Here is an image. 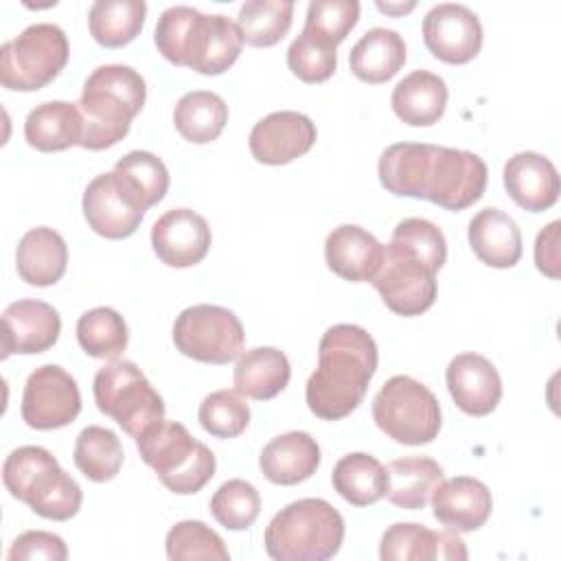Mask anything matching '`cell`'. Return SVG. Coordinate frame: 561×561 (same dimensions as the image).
<instances>
[{"instance_id": "1", "label": "cell", "mask_w": 561, "mask_h": 561, "mask_svg": "<svg viewBox=\"0 0 561 561\" xmlns=\"http://www.w3.org/2000/svg\"><path fill=\"white\" fill-rule=\"evenodd\" d=\"M377 173L392 195L430 199L445 210H465L476 204L489 180L478 153L427 142L390 145L379 158Z\"/></svg>"}, {"instance_id": "2", "label": "cell", "mask_w": 561, "mask_h": 561, "mask_svg": "<svg viewBox=\"0 0 561 561\" xmlns=\"http://www.w3.org/2000/svg\"><path fill=\"white\" fill-rule=\"evenodd\" d=\"M377 362V344L364 327H329L318 344V368L305 388L309 410L324 421L348 416L362 403Z\"/></svg>"}, {"instance_id": "3", "label": "cell", "mask_w": 561, "mask_h": 561, "mask_svg": "<svg viewBox=\"0 0 561 561\" xmlns=\"http://www.w3.org/2000/svg\"><path fill=\"white\" fill-rule=\"evenodd\" d=\"M153 42L164 59L199 75L226 72L243 48L237 22L221 13L206 15L186 4L160 13Z\"/></svg>"}, {"instance_id": "4", "label": "cell", "mask_w": 561, "mask_h": 561, "mask_svg": "<svg viewBox=\"0 0 561 561\" xmlns=\"http://www.w3.org/2000/svg\"><path fill=\"white\" fill-rule=\"evenodd\" d=\"M147 83L138 70L123 64H105L94 68L79 99L83 118V149L101 151L123 140L134 116L142 110Z\"/></svg>"}, {"instance_id": "5", "label": "cell", "mask_w": 561, "mask_h": 561, "mask_svg": "<svg viewBox=\"0 0 561 561\" xmlns=\"http://www.w3.org/2000/svg\"><path fill=\"white\" fill-rule=\"evenodd\" d=\"M2 482L7 491L24 502L33 513L53 522H66L81 508L83 493L57 458L39 447L24 445L13 449L2 465Z\"/></svg>"}, {"instance_id": "6", "label": "cell", "mask_w": 561, "mask_h": 561, "mask_svg": "<svg viewBox=\"0 0 561 561\" xmlns=\"http://www.w3.org/2000/svg\"><path fill=\"white\" fill-rule=\"evenodd\" d=\"M344 541V517L327 500L305 497L280 508L267 524L263 543L276 561H327Z\"/></svg>"}, {"instance_id": "7", "label": "cell", "mask_w": 561, "mask_h": 561, "mask_svg": "<svg viewBox=\"0 0 561 561\" xmlns=\"http://www.w3.org/2000/svg\"><path fill=\"white\" fill-rule=\"evenodd\" d=\"M136 445L145 465L178 495L197 493L215 476V454L178 421L162 419L138 436Z\"/></svg>"}, {"instance_id": "8", "label": "cell", "mask_w": 561, "mask_h": 561, "mask_svg": "<svg viewBox=\"0 0 561 561\" xmlns=\"http://www.w3.org/2000/svg\"><path fill=\"white\" fill-rule=\"evenodd\" d=\"M94 403L131 438L164 419V401L145 373L129 359H110L94 375Z\"/></svg>"}, {"instance_id": "9", "label": "cell", "mask_w": 561, "mask_h": 561, "mask_svg": "<svg viewBox=\"0 0 561 561\" xmlns=\"http://www.w3.org/2000/svg\"><path fill=\"white\" fill-rule=\"evenodd\" d=\"M66 33L50 22H35L0 48V83L7 90L35 92L48 85L68 64Z\"/></svg>"}, {"instance_id": "10", "label": "cell", "mask_w": 561, "mask_h": 561, "mask_svg": "<svg viewBox=\"0 0 561 561\" xmlns=\"http://www.w3.org/2000/svg\"><path fill=\"white\" fill-rule=\"evenodd\" d=\"M377 427L397 443L427 445L440 432V405L434 392L408 375L390 377L373 399Z\"/></svg>"}, {"instance_id": "11", "label": "cell", "mask_w": 561, "mask_h": 561, "mask_svg": "<svg viewBox=\"0 0 561 561\" xmlns=\"http://www.w3.org/2000/svg\"><path fill=\"white\" fill-rule=\"evenodd\" d=\"M243 324L226 307L193 305L186 307L173 322L175 348L204 364H228L243 351Z\"/></svg>"}, {"instance_id": "12", "label": "cell", "mask_w": 561, "mask_h": 561, "mask_svg": "<svg viewBox=\"0 0 561 561\" xmlns=\"http://www.w3.org/2000/svg\"><path fill=\"white\" fill-rule=\"evenodd\" d=\"M383 305L397 316L412 318L427 311L436 300V272L414 252L388 243L377 276L370 280Z\"/></svg>"}, {"instance_id": "13", "label": "cell", "mask_w": 561, "mask_h": 561, "mask_svg": "<svg viewBox=\"0 0 561 561\" xmlns=\"http://www.w3.org/2000/svg\"><path fill=\"white\" fill-rule=\"evenodd\" d=\"M81 412V392L70 373L57 364L35 368L22 392V419L33 430L70 425Z\"/></svg>"}, {"instance_id": "14", "label": "cell", "mask_w": 561, "mask_h": 561, "mask_svg": "<svg viewBox=\"0 0 561 561\" xmlns=\"http://www.w3.org/2000/svg\"><path fill=\"white\" fill-rule=\"evenodd\" d=\"M423 42L445 64H467L482 48L480 18L465 4L440 2L423 18Z\"/></svg>"}, {"instance_id": "15", "label": "cell", "mask_w": 561, "mask_h": 561, "mask_svg": "<svg viewBox=\"0 0 561 561\" xmlns=\"http://www.w3.org/2000/svg\"><path fill=\"white\" fill-rule=\"evenodd\" d=\"M318 138L316 125L307 114L280 110L263 116L250 131L252 156L263 164H287L305 156Z\"/></svg>"}, {"instance_id": "16", "label": "cell", "mask_w": 561, "mask_h": 561, "mask_svg": "<svg viewBox=\"0 0 561 561\" xmlns=\"http://www.w3.org/2000/svg\"><path fill=\"white\" fill-rule=\"evenodd\" d=\"M210 226L191 208H171L151 228V248L169 267H191L210 250Z\"/></svg>"}, {"instance_id": "17", "label": "cell", "mask_w": 561, "mask_h": 561, "mask_svg": "<svg viewBox=\"0 0 561 561\" xmlns=\"http://www.w3.org/2000/svg\"><path fill=\"white\" fill-rule=\"evenodd\" d=\"M61 333L57 309L44 300L22 298L2 311V357L37 355L55 346Z\"/></svg>"}, {"instance_id": "18", "label": "cell", "mask_w": 561, "mask_h": 561, "mask_svg": "<svg viewBox=\"0 0 561 561\" xmlns=\"http://www.w3.org/2000/svg\"><path fill=\"white\" fill-rule=\"evenodd\" d=\"M83 215L88 226L105 239H125L134 234L145 210L123 191L114 173H99L83 193Z\"/></svg>"}, {"instance_id": "19", "label": "cell", "mask_w": 561, "mask_h": 561, "mask_svg": "<svg viewBox=\"0 0 561 561\" xmlns=\"http://www.w3.org/2000/svg\"><path fill=\"white\" fill-rule=\"evenodd\" d=\"M445 381L454 403L471 416L491 414L502 399L497 368L478 353L456 355L445 370Z\"/></svg>"}, {"instance_id": "20", "label": "cell", "mask_w": 561, "mask_h": 561, "mask_svg": "<svg viewBox=\"0 0 561 561\" xmlns=\"http://www.w3.org/2000/svg\"><path fill=\"white\" fill-rule=\"evenodd\" d=\"M434 517L449 530L471 533L484 526L491 515L493 497L489 486L471 476L440 480L432 493Z\"/></svg>"}, {"instance_id": "21", "label": "cell", "mask_w": 561, "mask_h": 561, "mask_svg": "<svg viewBox=\"0 0 561 561\" xmlns=\"http://www.w3.org/2000/svg\"><path fill=\"white\" fill-rule=\"evenodd\" d=\"M504 186L511 199L528 213H541L557 204L561 182L557 167L537 151H519L504 164Z\"/></svg>"}, {"instance_id": "22", "label": "cell", "mask_w": 561, "mask_h": 561, "mask_svg": "<svg viewBox=\"0 0 561 561\" xmlns=\"http://www.w3.org/2000/svg\"><path fill=\"white\" fill-rule=\"evenodd\" d=\"M383 561L467 559L469 552L456 530H430L423 524L399 522L386 528L379 543Z\"/></svg>"}, {"instance_id": "23", "label": "cell", "mask_w": 561, "mask_h": 561, "mask_svg": "<svg viewBox=\"0 0 561 561\" xmlns=\"http://www.w3.org/2000/svg\"><path fill=\"white\" fill-rule=\"evenodd\" d=\"M383 245L355 224L333 228L324 241V259L333 274L351 283H368L377 276L383 261Z\"/></svg>"}, {"instance_id": "24", "label": "cell", "mask_w": 561, "mask_h": 561, "mask_svg": "<svg viewBox=\"0 0 561 561\" xmlns=\"http://www.w3.org/2000/svg\"><path fill=\"white\" fill-rule=\"evenodd\" d=\"M473 254L489 267L506 270L522 259V232L511 215L500 208L478 210L467 228Z\"/></svg>"}, {"instance_id": "25", "label": "cell", "mask_w": 561, "mask_h": 561, "mask_svg": "<svg viewBox=\"0 0 561 561\" xmlns=\"http://www.w3.org/2000/svg\"><path fill=\"white\" fill-rule=\"evenodd\" d=\"M320 465V445L307 432H287L272 438L261 456L259 467L263 476L283 486L309 480Z\"/></svg>"}, {"instance_id": "26", "label": "cell", "mask_w": 561, "mask_h": 561, "mask_svg": "<svg viewBox=\"0 0 561 561\" xmlns=\"http://www.w3.org/2000/svg\"><path fill=\"white\" fill-rule=\"evenodd\" d=\"M447 83L430 70H412L392 90L390 103L399 121L412 127L434 125L447 107Z\"/></svg>"}, {"instance_id": "27", "label": "cell", "mask_w": 561, "mask_h": 561, "mask_svg": "<svg viewBox=\"0 0 561 561\" xmlns=\"http://www.w3.org/2000/svg\"><path fill=\"white\" fill-rule=\"evenodd\" d=\"M68 265V245L64 237L48 228H31L18 243L15 267L24 283L35 287L55 285Z\"/></svg>"}, {"instance_id": "28", "label": "cell", "mask_w": 561, "mask_h": 561, "mask_svg": "<svg viewBox=\"0 0 561 561\" xmlns=\"http://www.w3.org/2000/svg\"><path fill=\"white\" fill-rule=\"evenodd\" d=\"M24 138L37 151H64L81 145L83 118L77 103L46 101L33 107L24 121Z\"/></svg>"}, {"instance_id": "29", "label": "cell", "mask_w": 561, "mask_h": 561, "mask_svg": "<svg viewBox=\"0 0 561 561\" xmlns=\"http://www.w3.org/2000/svg\"><path fill=\"white\" fill-rule=\"evenodd\" d=\"M291 366L283 351L274 346H256L243 351L234 364V390L243 397L267 401L283 392L289 383Z\"/></svg>"}, {"instance_id": "30", "label": "cell", "mask_w": 561, "mask_h": 561, "mask_svg": "<svg viewBox=\"0 0 561 561\" xmlns=\"http://www.w3.org/2000/svg\"><path fill=\"white\" fill-rule=\"evenodd\" d=\"M408 48L403 37L383 26L366 31L348 53L351 72L366 83H383L392 79L405 64Z\"/></svg>"}, {"instance_id": "31", "label": "cell", "mask_w": 561, "mask_h": 561, "mask_svg": "<svg viewBox=\"0 0 561 561\" xmlns=\"http://www.w3.org/2000/svg\"><path fill=\"white\" fill-rule=\"evenodd\" d=\"M386 497L390 500V504L405 511L423 508L430 502L438 482L443 480V467L427 456L397 458L386 467Z\"/></svg>"}, {"instance_id": "32", "label": "cell", "mask_w": 561, "mask_h": 561, "mask_svg": "<svg viewBox=\"0 0 561 561\" xmlns=\"http://www.w3.org/2000/svg\"><path fill=\"white\" fill-rule=\"evenodd\" d=\"M333 489L353 506H370L386 495V467L370 454L355 451L342 456L331 473Z\"/></svg>"}, {"instance_id": "33", "label": "cell", "mask_w": 561, "mask_h": 561, "mask_svg": "<svg viewBox=\"0 0 561 561\" xmlns=\"http://www.w3.org/2000/svg\"><path fill=\"white\" fill-rule=\"evenodd\" d=\"M228 123L226 101L210 90H193L180 96L173 110V125L180 136L195 145H206L219 138Z\"/></svg>"}, {"instance_id": "34", "label": "cell", "mask_w": 561, "mask_h": 561, "mask_svg": "<svg viewBox=\"0 0 561 561\" xmlns=\"http://www.w3.org/2000/svg\"><path fill=\"white\" fill-rule=\"evenodd\" d=\"M112 173L142 210L158 204L169 191V171L151 151H129L116 160Z\"/></svg>"}, {"instance_id": "35", "label": "cell", "mask_w": 561, "mask_h": 561, "mask_svg": "<svg viewBox=\"0 0 561 561\" xmlns=\"http://www.w3.org/2000/svg\"><path fill=\"white\" fill-rule=\"evenodd\" d=\"M142 0H96L90 7L88 24L92 37L105 48H121L136 39L145 24Z\"/></svg>"}, {"instance_id": "36", "label": "cell", "mask_w": 561, "mask_h": 561, "mask_svg": "<svg viewBox=\"0 0 561 561\" xmlns=\"http://www.w3.org/2000/svg\"><path fill=\"white\" fill-rule=\"evenodd\" d=\"M294 18L291 0H248L241 4L237 26L243 44L265 48L278 44Z\"/></svg>"}, {"instance_id": "37", "label": "cell", "mask_w": 561, "mask_h": 561, "mask_svg": "<svg viewBox=\"0 0 561 561\" xmlns=\"http://www.w3.org/2000/svg\"><path fill=\"white\" fill-rule=\"evenodd\" d=\"M123 456L118 436L101 425L83 427L75 440V465L92 482H107L116 478Z\"/></svg>"}, {"instance_id": "38", "label": "cell", "mask_w": 561, "mask_h": 561, "mask_svg": "<svg viewBox=\"0 0 561 561\" xmlns=\"http://www.w3.org/2000/svg\"><path fill=\"white\" fill-rule=\"evenodd\" d=\"M77 342L90 357L118 359L129 342L127 324L116 309L94 307L77 320Z\"/></svg>"}, {"instance_id": "39", "label": "cell", "mask_w": 561, "mask_h": 561, "mask_svg": "<svg viewBox=\"0 0 561 561\" xmlns=\"http://www.w3.org/2000/svg\"><path fill=\"white\" fill-rule=\"evenodd\" d=\"M213 517L228 530L250 528L261 513V495L254 484L232 478L224 482L210 497Z\"/></svg>"}, {"instance_id": "40", "label": "cell", "mask_w": 561, "mask_h": 561, "mask_svg": "<svg viewBox=\"0 0 561 561\" xmlns=\"http://www.w3.org/2000/svg\"><path fill=\"white\" fill-rule=\"evenodd\" d=\"M199 425L217 438H234L250 423V408L237 390H215L204 397L197 412Z\"/></svg>"}, {"instance_id": "41", "label": "cell", "mask_w": 561, "mask_h": 561, "mask_svg": "<svg viewBox=\"0 0 561 561\" xmlns=\"http://www.w3.org/2000/svg\"><path fill=\"white\" fill-rule=\"evenodd\" d=\"M164 543H167V557L171 561H182V559L228 561L230 559V552L224 539L199 519H184L171 526Z\"/></svg>"}, {"instance_id": "42", "label": "cell", "mask_w": 561, "mask_h": 561, "mask_svg": "<svg viewBox=\"0 0 561 561\" xmlns=\"http://www.w3.org/2000/svg\"><path fill=\"white\" fill-rule=\"evenodd\" d=\"M357 20H359L357 0H313L307 7L302 31L337 48V44L346 39L348 31L357 24Z\"/></svg>"}, {"instance_id": "43", "label": "cell", "mask_w": 561, "mask_h": 561, "mask_svg": "<svg viewBox=\"0 0 561 561\" xmlns=\"http://www.w3.org/2000/svg\"><path fill=\"white\" fill-rule=\"evenodd\" d=\"M289 70L305 83H322L337 68V53L333 46L316 39L307 31L289 44L287 48Z\"/></svg>"}, {"instance_id": "44", "label": "cell", "mask_w": 561, "mask_h": 561, "mask_svg": "<svg viewBox=\"0 0 561 561\" xmlns=\"http://www.w3.org/2000/svg\"><path fill=\"white\" fill-rule=\"evenodd\" d=\"M392 243H399L423 259L434 272H438L447 259V241L443 230L423 217H408L392 230Z\"/></svg>"}, {"instance_id": "45", "label": "cell", "mask_w": 561, "mask_h": 561, "mask_svg": "<svg viewBox=\"0 0 561 561\" xmlns=\"http://www.w3.org/2000/svg\"><path fill=\"white\" fill-rule=\"evenodd\" d=\"M66 557H68V548L64 539L46 530H26L18 535L7 554L9 561H33V559L64 561Z\"/></svg>"}, {"instance_id": "46", "label": "cell", "mask_w": 561, "mask_h": 561, "mask_svg": "<svg viewBox=\"0 0 561 561\" xmlns=\"http://www.w3.org/2000/svg\"><path fill=\"white\" fill-rule=\"evenodd\" d=\"M559 228L561 221L548 224L543 230H539L535 241V263L537 270L543 272L548 278H559Z\"/></svg>"}, {"instance_id": "47", "label": "cell", "mask_w": 561, "mask_h": 561, "mask_svg": "<svg viewBox=\"0 0 561 561\" xmlns=\"http://www.w3.org/2000/svg\"><path fill=\"white\" fill-rule=\"evenodd\" d=\"M377 9L383 11V13H392V15H399V13H408L414 9V2H408V4H390V2H377Z\"/></svg>"}]
</instances>
